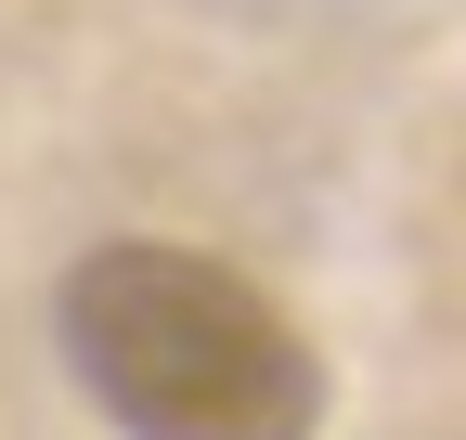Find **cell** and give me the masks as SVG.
I'll list each match as a JSON object with an SVG mask.
<instances>
[{"instance_id":"obj_1","label":"cell","mask_w":466,"mask_h":440,"mask_svg":"<svg viewBox=\"0 0 466 440\" xmlns=\"http://www.w3.org/2000/svg\"><path fill=\"white\" fill-rule=\"evenodd\" d=\"M66 375L116 440H311L324 363L233 259L182 234H116L52 298Z\"/></svg>"}]
</instances>
